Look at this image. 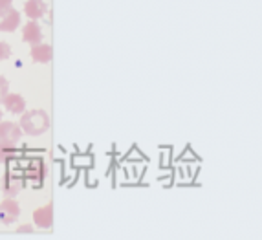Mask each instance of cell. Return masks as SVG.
Instances as JSON below:
<instances>
[{
    "mask_svg": "<svg viewBox=\"0 0 262 240\" xmlns=\"http://www.w3.org/2000/svg\"><path fill=\"white\" fill-rule=\"evenodd\" d=\"M18 127L28 136H40L50 128V116H48V112L42 108L24 110V112L20 114Z\"/></svg>",
    "mask_w": 262,
    "mask_h": 240,
    "instance_id": "6da1fadb",
    "label": "cell"
},
{
    "mask_svg": "<svg viewBox=\"0 0 262 240\" xmlns=\"http://www.w3.org/2000/svg\"><path fill=\"white\" fill-rule=\"evenodd\" d=\"M18 216H20V205H18V202L6 197L4 200L0 202V222L9 226V224L17 222Z\"/></svg>",
    "mask_w": 262,
    "mask_h": 240,
    "instance_id": "7a4b0ae2",
    "label": "cell"
},
{
    "mask_svg": "<svg viewBox=\"0 0 262 240\" xmlns=\"http://www.w3.org/2000/svg\"><path fill=\"white\" fill-rule=\"evenodd\" d=\"M22 185H24L22 178L13 170H9V172H6L2 176V192H4V197L15 198L22 191Z\"/></svg>",
    "mask_w": 262,
    "mask_h": 240,
    "instance_id": "3957f363",
    "label": "cell"
},
{
    "mask_svg": "<svg viewBox=\"0 0 262 240\" xmlns=\"http://www.w3.org/2000/svg\"><path fill=\"white\" fill-rule=\"evenodd\" d=\"M33 222H35V226L40 227V229H52V226H53V205H52V202L33 211Z\"/></svg>",
    "mask_w": 262,
    "mask_h": 240,
    "instance_id": "277c9868",
    "label": "cell"
},
{
    "mask_svg": "<svg viewBox=\"0 0 262 240\" xmlns=\"http://www.w3.org/2000/svg\"><path fill=\"white\" fill-rule=\"evenodd\" d=\"M18 26H20V11L9 8L8 11H4V13L0 15V31L13 33Z\"/></svg>",
    "mask_w": 262,
    "mask_h": 240,
    "instance_id": "5b68a950",
    "label": "cell"
},
{
    "mask_svg": "<svg viewBox=\"0 0 262 240\" xmlns=\"http://www.w3.org/2000/svg\"><path fill=\"white\" fill-rule=\"evenodd\" d=\"M20 136H22V130H20V127H18V123L2 121V119H0V140L18 143Z\"/></svg>",
    "mask_w": 262,
    "mask_h": 240,
    "instance_id": "8992f818",
    "label": "cell"
},
{
    "mask_svg": "<svg viewBox=\"0 0 262 240\" xmlns=\"http://www.w3.org/2000/svg\"><path fill=\"white\" fill-rule=\"evenodd\" d=\"M2 103H4V106H6V110H8V112L17 114V116H20V114L26 110V99H24L20 94L8 92L4 99H2Z\"/></svg>",
    "mask_w": 262,
    "mask_h": 240,
    "instance_id": "52a82bcc",
    "label": "cell"
},
{
    "mask_svg": "<svg viewBox=\"0 0 262 240\" xmlns=\"http://www.w3.org/2000/svg\"><path fill=\"white\" fill-rule=\"evenodd\" d=\"M30 55H31V59H33V62H40V64H46V62L52 61L53 48L50 46V44H44V42L33 44V46H31Z\"/></svg>",
    "mask_w": 262,
    "mask_h": 240,
    "instance_id": "ba28073f",
    "label": "cell"
},
{
    "mask_svg": "<svg viewBox=\"0 0 262 240\" xmlns=\"http://www.w3.org/2000/svg\"><path fill=\"white\" fill-rule=\"evenodd\" d=\"M22 39H24V42L30 44V46L39 44L42 40V30L37 24V20H30L26 26L22 28Z\"/></svg>",
    "mask_w": 262,
    "mask_h": 240,
    "instance_id": "9c48e42d",
    "label": "cell"
},
{
    "mask_svg": "<svg viewBox=\"0 0 262 240\" xmlns=\"http://www.w3.org/2000/svg\"><path fill=\"white\" fill-rule=\"evenodd\" d=\"M46 11H48V6L44 0H28L24 4V13L30 20H37V18L44 17Z\"/></svg>",
    "mask_w": 262,
    "mask_h": 240,
    "instance_id": "30bf717a",
    "label": "cell"
},
{
    "mask_svg": "<svg viewBox=\"0 0 262 240\" xmlns=\"http://www.w3.org/2000/svg\"><path fill=\"white\" fill-rule=\"evenodd\" d=\"M17 154H18L17 143L0 140V165H2V163H6L8 160H11V158H15Z\"/></svg>",
    "mask_w": 262,
    "mask_h": 240,
    "instance_id": "8fae6325",
    "label": "cell"
},
{
    "mask_svg": "<svg viewBox=\"0 0 262 240\" xmlns=\"http://www.w3.org/2000/svg\"><path fill=\"white\" fill-rule=\"evenodd\" d=\"M11 46L4 40H0V61H8L9 57H11Z\"/></svg>",
    "mask_w": 262,
    "mask_h": 240,
    "instance_id": "7c38bea8",
    "label": "cell"
},
{
    "mask_svg": "<svg viewBox=\"0 0 262 240\" xmlns=\"http://www.w3.org/2000/svg\"><path fill=\"white\" fill-rule=\"evenodd\" d=\"M8 92H9V81L4 75H0V103H2V99H4Z\"/></svg>",
    "mask_w": 262,
    "mask_h": 240,
    "instance_id": "4fadbf2b",
    "label": "cell"
},
{
    "mask_svg": "<svg viewBox=\"0 0 262 240\" xmlns=\"http://www.w3.org/2000/svg\"><path fill=\"white\" fill-rule=\"evenodd\" d=\"M35 231V229H33V226H31V224H22V226H18L17 227V233L18 235H28V233H33Z\"/></svg>",
    "mask_w": 262,
    "mask_h": 240,
    "instance_id": "5bb4252c",
    "label": "cell"
},
{
    "mask_svg": "<svg viewBox=\"0 0 262 240\" xmlns=\"http://www.w3.org/2000/svg\"><path fill=\"white\" fill-rule=\"evenodd\" d=\"M9 8H13V0H0V15L8 11Z\"/></svg>",
    "mask_w": 262,
    "mask_h": 240,
    "instance_id": "9a60e30c",
    "label": "cell"
},
{
    "mask_svg": "<svg viewBox=\"0 0 262 240\" xmlns=\"http://www.w3.org/2000/svg\"><path fill=\"white\" fill-rule=\"evenodd\" d=\"M0 119H2V110H0Z\"/></svg>",
    "mask_w": 262,
    "mask_h": 240,
    "instance_id": "2e32d148",
    "label": "cell"
}]
</instances>
